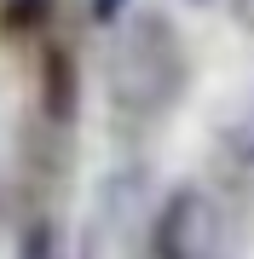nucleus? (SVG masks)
<instances>
[{
    "label": "nucleus",
    "mask_w": 254,
    "mask_h": 259,
    "mask_svg": "<svg viewBox=\"0 0 254 259\" xmlns=\"http://www.w3.org/2000/svg\"><path fill=\"white\" fill-rule=\"evenodd\" d=\"M220 248V213L202 190H173L151 225V253L156 259H214Z\"/></svg>",
    "instance_id": "nucleus-2"
},
{
    "label": "nucleus",
    "mask_w": 254,
    "mask_h": 259,
    "mask_svg": "<svg viewBox=\"0 0 254 259\" xmlns=\"http://www.w3.org/2000/svg\"><path fill=\"white\" fill-rule=\"evenodd\" d=\"M179 81H185V52H179V35L162 12H139L122 40L110 47V98L116 110L127 115H156L179 98Z\"/></svg>",
    "instance_id": "nucleus-1"
},
{
    "label": "nucleus",
    "mask_w": 254,
    "mask_h": 259,
    "mask_svg": "<svg viewBox=\"0 0 254 259\" xmlns=\"http://www.w3.org/2000/svg\"><path fill=\"white\" fill-rule=\"evenodd\" d=\"M122 6H127V0H93V18H98V23H116Z\"/></svg>",
    "instance_id": "nucleus-6"
},
{
    "label": "nucleus",
    "mask_w": 254,
    "mask_h": 259,
    "mask_svg": "<svg viewBox=\"0 0 254 259\" xmlns=\"http://www.w3.org/2000/svg\"><path fill=\"white\" fill-rule=\"evenodd\" d=\"M41 110H47L58 127L64 121H76L81 110V75H76V58L69 52H47V64H41Z\"/></svg>",
    "instance_id": "nucleus-3"
},
{
    "label": "nucleus",
    "mask_w": 254,
    "mask_h": 259,
    "mask_svg": "<svg viewBox=\"0 0 254 259\" xmlns=\"http://www.w3.org/2000/svg\"><path fill=\"white\" fill-rule=\"evenodd\" d=\"M18 259H64L58 225H52V219H35V225L23 231V248H18Z\"/></svg>",
    "instance_id": "nucleus-4"
},
{
    "label": "nucleus",
    "mask_w": 254,
    "mask_h": 259,
    "mask_svg": "<svg viewBox=\"0 0 254 259\" xmlns=\"http://www.w3.org/2000/svg\"><path fill=\"white\" fill-rule=\"evenodd\" d=\"M52 12V0H6V12H0V23H6V35H29V29H41Z\"/></svg>",
    "instance_id": "nucleus-5"
},
{
    "label": "nucleus",
    "mask_w": 254,
    "mask_h": 259,
    "mask_svg": "<svg viewBox=\"0 0 254 259\" xmlns=\"http://www.w3.org/2000/svg\"><path fill=\"white\" fill-rule=\"evenodd\" d=\"M231 18H237V23H243L248 35H254V0H231Z\"/></svg>",
    "instance_id": "nucleus-7"
},
{
    "label": "nucleus",
    "mask_w": 254,
    "mask_h": 259,
    "mask_svg": "<svg viewBox=\"0 0 254 259\" xmlns=\"http://www.w3.org/2000/svg\"><path fill=\"white\" fill-rule=\"evenodd\" d=\"M191 6H214V0H191Z\"/></svg>",
    "instance_id": "nucleus-8"
}]
</instances>
